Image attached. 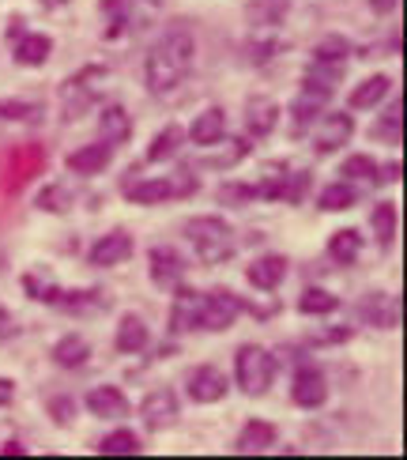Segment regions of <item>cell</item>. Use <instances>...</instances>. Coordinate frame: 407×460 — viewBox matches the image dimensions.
I'll use <instances>...</instances> for the list:
<instances>
[{
  "mask_svg": "<svg viewBox=\"0 0 407 460\" xmlns=\"http://www.w3.org/2000/svg\"><path fill=\"white\" fill-rule=\"evenodd\" d=\"M192 61H197V38H192L189 23H170L163 31V38L147 49V61H144V84L151 94H173L192 72Z\"/></svg>",
  "mask_w": 407,
  "mask_h": 460,
  "instance_id": "obj_1",
  "label": "cell"
},
{
  "mask_svg": "<svg viewBox=\"0 0 407 460\" xmlns=\"http://www.w3.org/2000/svg\"><path fill=\"white\" fill-rule=\"evenodd\" d=\"M185 238L197 249L200 264H226L238 253V238L234 226H230L223 216H192L185 223Z\"/></svg>",
  "mask_w": 407,
  "mask_h": 460,
  "instance_id": "obj_2",
  "label": "cell"
},
{
  "mask_svg": "<svg viewBox=\"0 0 407 460\" xmlns=\"http://www.w3.org/2000/svg\"><path fill=\"white\" fill-rule=\"evenodd\" d=\"M279 374V362L261 343H242L234 351V381L245 396H264Z\"/></svg>",
  "mask_w": 407,
  "mask_h": 460,
  "instance_id": "obj_3",
  "label": "cell"
},
{
  "mask_svg": "<svg viewBox=\"0 0 407 460\" xmlns=\"http://www.w3.org/2000/svg\"><path fill=\"white\" fill-rule=\"evenodd\" d=\"M102 80H106V68H80V72L68 75V80L61 84V91H57V102H61V113L68 121L84 118V113L99 102Z\"/></svg>",
  "mask_w": 407,
  "mask_h": 460,
  "instance_id": "obj_4",
  "label": "cell"
},
{
  "mask_svg": "<svg viewBox=\"0 0 407 460\" xmlns=\"http://www.w3.org/2000/svg\"><path fill=\"white\" fill-rule=\"evenodd\" d=\"M245 310L242 298L226 287H211V291L200 295V305H197V329H208V332H226L230 324L238 321V314Z\"/></svg>",
  "mask_w": 407,
  "mask_h": 460,
  "instance_id": "obj_5",
  "label": "cell"
},
{
  "mask_svg": "<svg viewBox=\"0 0 407 460\" xmlns=\"http://www.w3.org/2000/svg\"><path fill=\"white\" fill-rule=\"evenodd\" d=\"M140 419H144L147 430H170V427H178V419H181V400H178V393H173L170 385L151 389V393L140 400Z\"/></svg>",
  "mask_w": 407,
  "mask_h": 460,
  "instance_id": "obj_6",
  "label": "cell"
},
{
  "mask_svg": "<svg viewBox=\"0 0 407 460\" xmlns=\"http://www.w3.org/2000/svg\"><path fill=\"white\" fill-rule=\"evenodd\" d=\"M355 137V118L347 110H324L317 118V137H314V151L317 155H332V151L347 147Z\"/></svg>",
  "mask_w": 407,
  "mask_h": 460,
  "instance_id": "obj_7",
  "label": "cell"
},
{
  "mask_svg": "<svg viewBox=\"0 0 407 460\" xmlns=\"http://www.w3.org/2000/svg\"><path fill=\"white\" fill-rule=\"evenodd\" d=\"M226 393H230V381L219 367H211V362L189 370V377H185V396L192 400V404H219Z\"/></svg>",
  "mask_w": 407,
  "mask_h": 460,
  "instance_id": "obj_8",
  "label": "cell"
},
{
  "mask_svg": "<svg viewBox=\"0 0 407 460\" xmlns=\"http://www.w3.org/2000/svg\"><path fill=\"white\" fill-rule=\"evenodd\" d=\"M249 151H253V144H249L245 137H223L219 140H211L200 147V166H211V170H230V166H238L242 159H249Z\"/></svg>",
  "mask_w": 407,
  "mask_h": 460,
  "instance_id": "obj_9",
  "label": "cell"
},
{
  "mask_svg": "<svg viewBox=\"0 0 407 460\" xmlns=\"http://www.w3.org/2000/svg\"><path fill=\"white\" fill-rule=\"evenodd\" d=\"M132 249H136V242L128 230H106V234L87 249V261L94 268H113V264H125L132 257Z\"/></svg>",
  "mask_w": 407,
  "mask_h": 460,
  "instance_id": "obj_10",
  "label": "cell"
},
{
  "mask_svg": "<svg viewBox=\"0 0 407 460\" xmlns=\"http://www.w3.org/2000/svg\"><path fill=\"white\" fill-rule=\"evenodd\" d=\"M290 400H295L298 408H321L328 400V377L321 367H302L295 370V385H290Z\"/></svg>",
  "mask_w": 407,
  "mask_h": 460,
  "instance_id": "obj_11",
  "label": "cell"
},
{
  "mask_svg": "<svg viewBox=\"0 0 407 460\" xmlns=\"http://www.w3.org/2000/svg\"><path fill=\"white\" fill-rule=\"evenodd\" d=\"M358 317L374 329H400V298L385 295V291H370L358 302Z\"/></svg>",
  "mask_w": 407,
  "mask_h": 460,
  "instance_id": "obj_12",
  "label": "cell"
},
{
  "mask_svg": "<svg viewBox=\"0 0 407 460\" xmlns=\"http://www.w3.org/2000/svg\"><path fill=\"white\" fill-rule=\"evenodd\" d=\"M279 442V430L276 423H268V419H249L242 427V434L234 438V453L242 456H261V453H271Z\"/></svg>",
  "mask_w": 407,
  "mask_h": 460,
  "instance_id": "obj_13",
  "label": "cell"
},
{
  "mask_svg": "<svg viewBox=\"0 0 407 460\" xmlns=\"http://www.w3.org/2000/svg\"><path fill=\"white\" fill-rule=\"evenodd\" d=\"M287 272H290V261L283 257V253H268V257H257L253 264L245 268V279L257 287V291H279L283 287V279H287Z\"/></svg>",
  "mask_w": 407,
  "mask_h": 460,
  "instance_id": "obj_14",
  "label": "cell"
},
{
  "mask_svg": "<svg viewBox=\"0 0 407 460\" xmlns=\"http://www.w3.org/2000/svg\"><path fill=\"white\" fill-rule=\"evenodd\" d=\"M113 163V144L106 140H94L80 151H72L68 155V170L72 174H80V178H94V174H102V170Z\"/></svg>",
  "mask_w": 407,
  "mask_h": 460,
  "instance_id": "obj_15",
  "label": "cell"
},
{
  "mask_svg": "<svg viewBox=\"0 0 407 460\" xmlns=\"http://www.w3.org/2000/svg\"><path fill=\"white\" fill-rule=\"evenodd\" d=\"M49 53H53V38L49 34H38V31L19 34L15 46H12V57H15L19 68H42L49 61Z\"/></svg>",
  "mask_w": 407,
  "mask_h": 460,
  "instance_id": "obj_16",
  "label": "cell"
},
{
  "mask_svg": "<svg viewBox=\"0 0 407 460\" xmlns=\"http://www.w3.org/2000/svg\"><path fill=\"white\" fill-rule=\"evenodd\" d=\"M276 125H279V106L271 102L268 94H253V99L245 102V128H249V137L264 140V137L276 132Z\"/></svg>",
  "mask_w": 407,
  "mask_h": 460,
  "instance_id": "obj_17",
  "label": "cell"
},
{
  "mask_svg": "<svg viewBox=\"0 0 407 460\" xmlns=\"http://www.w3.org/2000/svg\"><path fill=\"white\" fill-rule=\"evenodd\" d=\"M147 264H151V279L159 287H178V279L185 276V261L173 245H155L147 253Z\"/></svg>",
  "mask_w": 407,
  "mask_h": 460,
  "instance_id": "obj_18",
  "label": "cell"
},
{
  "mask_svg": "<svg viewBox=\"0 0 407 460\" xmlns=\"http://www.w3.org/2000/svg\"><path fill=\"white\" fill-rule=\"evenodd\" d=\"M87 411L91 415H99V419H121V415H128V396L118 389V385H94L91 393H87Z\"/></svg>",
  "mask_w": 407,
  "mask_h": 460,
  "instance_id": "obj_19",
  "label": "cell"
},
{
  "mask_svg": "<svg viewBox=\"0 0 407 460\" xmlns=\"http://www.w3.org/2000/svg\"><path fill=\"white\" fill-rule=\"evenodd\" d=\"M223 132H226V110H223V106H208L204 113H197V121L185 128V140H192L197 147H204V144H211V140H219Z\"/></svg>",
  "mask_w": 407,
  "mask_h": 460,
  "instance_id": "obj_20",
  "label": "cell"
},
{
  "mask_svg": "<svg viewBox=\"0 0 407 460\" xmlns=\"http://www.w3.org/2000/svg\"><path fill=\"white\" fill-rule=\"evenodd\" d=\"M185 147V125L170 121L166 128H159V137L151 140V147L144 151V163H166V159H178V151Z\"/></svg>",
  "mask_w": 407,
  "mask_h": 460,
  "instance_id": "obj_21",
  "label": "cell"
},
{
  "mask_svg": "<svg viewBox=\"0 0 407 460\" xmlns=\"http://www.w3.org/2000/svg\"><path fill=\"white\" fill-rule=\"evenodd\" d=\"M125 197L132 200V204H166V200H173L178 193H173V181L170 178H144V181H128L125 185Z\"/></svg>",
  "mask_w": 407,
  "mask_h": 460,
  "instance_id": "obj_22",
  "label": "cell"
},
{
  "mask_svg": "<svg viewBox=\"0 0 407 460\" xmlns=\"http://www.w3.org/2000/svg\"><path fill=\"white\" fill-rule=\"evenodd\" d=\"M151 343V332H147V324L136 317V314H125L118 321V336H113V348H118L121 355H136V351H144Z\"/></svg>",
  "mask_w": 407,
  "mask_h": 460,
  "instance_id": "obj_23",
  "label": "cell"
},
{
  "mask_svg": "<svg viewBox=\"0 0 407 460\" xmlns=\"http://www.w3.org/2000/svg\"><path fill=\"white\" fill-rule=\"evenodd\" d=\"M290 4H295V0H249V4H245V19L257 31H271V27H279L283 19H287Z\"/></svg>",
  "mask_w": 407,
  "mask_h": 460,
  "instance_id": "obj_24",
  "label": "cell"
},
{
  "mask_svg": "<svg viewBox=\"0 0 407 460\" xmlns=\"http://www.w3.org/2000/svg\"><path fill=\"white\" fill-rule=\"evenodd\" d=\"M197 305H200V291L181 287V291L173 295V305H170V332H192L197 329Z\"/></svg>",
  "mask_w": 407,
  "mask_h": 460,
  "instance_id": "obj_25",
  "label": "cell"
},
{
  "mask_svg": "<svg viewBox=\"0 0 407 460\" xmlns=\"http://www.w3.org/2000/svg\"><path fill=\"white\" fill-rule=\"evenodd\" d=\"M132 137V118H128V110L125 106H106L102 113H99V140H106V144H125Z\"/></svg>",
  "mask_w": 407,
  "mask_h": 460,
  "instance_id": "obj_26",
  "label": "cell"
},
{
  "mask_svg": "<svg viewBox=\"0 0 407 460\" xmlns=\"http://www.w3.org/2000/svg\"><path fill=\"white\" fill-rule=\"evenodd\" d=\"M87 358H91V343H87L84 336L68 332V336H61V340L53 343V362H57L61 370H80Z\"/></svg>",
  "mask_w": 407,
  "mask_h": 460,
  "instance_id": "obj_27",
  "label": "cell"
},
{
  "mask_svg": "<svg viewBox=\"0 0 407 460\" xmlns=\"http://www.w3.org/2000/svg\"><path fill=\"white\" fill-rule=\"evenodd\" d=\"M389 91H393V80H389V75H381V72H377V75H370V80H362L351 94H347V110H370V106H377Z\"/></svg>",
  "mask_w": 407,
  "mask_h": 460,
  "instance_id": "obj_28",
  "label": "cell"
},
{
  "mask_svg": "<svg viewBox=\"0 0 407 460\" xmlns=\"http://www.w3.org/2000/svg\"><path fill=\"white\" fill-rule=\"evenodd\" d=\"M324 110H328V102L314 99V94H302V99H295V106H290V121H295V125H290V137H295V140L305 137V132L317 125V118Z\"/></svg>",
  "mask_w": 407,
  "mask_h": 460,
  "instance_id": "obj_29",
  "label": "cell"
},
{
  "mask_svg": "<svg viewBox=\"0 0 407 460\" xmlns=\"http://www.w3.org/2000/svg\"><path fill=\"white\" fill-rule=\"evenodd\" d=\"M358 253H362V234L358 230L343 226V230H336V234L328 238V257H332L336 264H355Z\"/></svg>",
  "mask_w": 407,
  "mask_h": 460,
  "instance_id": "obj_30",
  "label": "cell"
},
{
  "mask_svg": "<svg viewBox=\"0 0 407 460\" xmlns=\"http://www.w3.org/2000/svg\"><path fill=\"white\" fill-rule=\"evenodd\" d=\"M396 223H400V216H396V204H393V200L374 204L370 226H374V234H377V245H381V249H393V242H396Z\"/></svg>",
  "mask_w": 407,
  "mask_h": 460,
  "instance_id": "obj_31",
  "label": "cell"
},
{
  "mask_svg": "<svg viewBox=\"0 0 407 460\" xmlns=\"http://www.w3.org/2000/svg\"><path fill=\"white\" fill-rule=\"evenodd\" d=\"M317 200H321V212H347V208L358 204V193L351 181H328Z\"/></svg>",
  "mask_w": 407,
  "mask_h": 460,
  "instance_id": "obj_32",
  "label": "cell"
},
{
  "mask_svg": "<svg viewBox=\"0 0 407 460\" xmlns=\"http://www.w3.org/2000/svg\"><path fill=\"white\" fill-rule=\"evenodd\" d=\"M99 453L102 456H136V453H144V442L136 430H113L99 442Z\"/></svg>",
  "mask_w": 407,
  "mask_h": 460,
  "instance_id": "obj_33",
  "label": "cell"
},
{
  "mask_svg": "<svg viewBox=\"0 0 407 460\" xmlns=\"http://www.w3.org/2000/svg\"><path fill=\"white\" fill-rule=\"evenodd\" d=\"M336 310H340V298L321 291V287H309V291L298 298V314H305V317H328Z\"/></svg>",
  "mask_w": 407,
  "mask_h": 460,
  "instance_id": "obj_34",
  "label": "cell"
},
{
  "mask_svg": "<svg viewBox=\"0 0 407 460\" xmlns=\"http://www.w3.org/2000/svg\"><path fill=\"white\" fill-rule=\"evenodd\" d=\"M351 53L355 49H351V42H347L343 34H324L321 42L314 46V61H336V65H343Z\"/></svg>",
  "mask_w": 407,
  "mask_h": 460,
  "instance_id": "obj_35",
  "label": "cell"
},
{
  "mask_svg": "<svg viewBox=\"0 0 407 460\" xmlns=\"http://www.w3.org/2000/svg\"><path fill=\"white\" fill-rule=\"evenodd\" d=\"M340 174H343V181H377V163L358 151V155H347L343 159Z\"/></svg>",
  "mask_w": 407,
  "mask_h": 460,
  "instance_id": "obj_36",
  "label": "cell"
},
{
  "mask_svg": "<svg viewBox=\"0 0 407 460\" xmlns=\"http://www.w3.org/2000/svg\"><path fill=\"white\" fill-rule=\"evenodd\" d=\"M0 118H4V121H31V125H38V121H42V106H38V102H23V99H4V102H0Z\"/></svg>",
  "mask_w": 407,
  "mask_h": 460,
  "instance_id": "obj_37",
  "label": "cell"
},
{
  "mask_svg": "<svg viewBox=\"0 0 407 460\" xmlns=\"http://www.w3.org/2000/svg\"><path fill=\"white\" fill-rule=\"evenodd\" d=\"M400 125H403V99L396 94V99H393V110L377 121L374 137H377V140H389V144H400Z\"/></svg>",
  "mask_w": 407,
  "mask_h": 460,
  "instance_id": "obj_38",
  "label": "cell"
},
{
  "mask_svg": "<svg viewBox=\"0 0 407 460\" xmlns=\"http://www.w3.org/2000/svg\"><path fill=\"white\" fill-rule=\"evenodd\" d=\"M253 200H257V189L249 181H226V185H219V204H226V208H245Z\"/></svg>",
  "mask_w": 407,
  "mask_h": 460,
  "instance_id": "obj_39",
  "label": "cell"
},
{
  "mask_svg": "<svg viewBox=\"0 0 407 460\" xmlns=\"http://www.w3.org/2000/svg\"><path fill=\"white\" fill-rule=\"evenodd\" d=\"M309 170H295V174H283V193H279V200H287V204H302V197L309 193Z\"/></svg>",
  "mask_w": 407,
  "mask_h": 460,
  "instance_id": "obj_40",
  "label": "cell"
},
{
  "mask_svg": "<svg viewBox=\"0 0 407 460\" xmlns=\"http://www.w3.org/2000/svg\"><path fill=\"white\" fill-rule=\"evenodd\" d=\"M34 204L42 208V212H65V208H68V193H65L61 185H49V189H42V193H38Z\"/></svg>",
  "mask_w": 407,
  "mask_h": 460,
  "instance_id": "obj_41",
  "label": "cell"
},
{
  "mask_svg": "<svg viewBox=\"0 0 407 460\" xmlns=\"http://www.w3.org/2000/svg\"><path fill=\"white\" fill-rule=\"evenodd\" d=\"M170 181H173V193H178V200L181 197H192V193H197V174H192V170L185 166V170H178V174H170Z\"/></svg>",
  "mask_w": 407,
  "mask_h": 460,
  "instance_id": "obj_42",
  "label": "cell"
},
{
  "mask_svg": "<svg viewBox=\"0 0 407 460\" xmlns=\"http://www.w3.org/2000/svg\"><path fill=\"white\" fill-rule=\"evenodd\" d=\"M257 197L261 200H279V193H283V174H271V178H261L257 185Z\"/></svg>",
  "mask_w": 407,
  "mask_h": 460,
  "instance_id": "obj_43",
  "label": "cell"
},
{
  "mask_svg": "<svg viewBox=\"0 0 407 460\" xmlns=\"http://www.w3.org/2000/svg\"><path fill=\"white\" fill-rule=\"evenodd\" d=\"M12 336H19V324H15V317L4 310V305H0V343L12 340Z\"/></svg>",
  "mask_w": 407,
  "mask_h": 460,
  "instance_id": "obj_44",
  "label": "cell"
},
{
  "mask_svg": "<svg viewBox=\"0 0 407 460\" xmlns=\"http://www.w3.org/2000/svg\"><path fill=\"white\" fill-rule=\"evenodd\" d=\"M49 415L57 419V423H72V404L61 396V400H49Z\"/></svg>",
  "mask_w": 407,
  "mask_h": 460,
  "instance_id": "obj_45",
  "label": "cell"
},
{
  "mask_svg": "<svg viewBox=\"0 0 407 460\" xmlns=\"http://www.w3.org/2000/svg\"><path fill=\"white\" fill-rule=\"evenodd\" d=\"M366 4H370V12L374 15H381V19H389L396 8H400V0H366Z\"/></svg>",
  "mask_w": 407,
  "mask_h": 460,
  "instance_id": "obj_46",
  "label": "cell"
},
{
  "mask_svg": "<svg viewBox=\"0 0 407 460\" xmlns=\"http://www.w3.org/2000/svg\"><path fill=\"white\" fill-rule=\"evenodd\" d=\"M12 400H15V385H12L8 377H0V408H8Z\"/></svg>",
  "mask_w": 407,
  "mask_h": 460,
  "instance_id": "obj_47",
  "label": "cell"
},
{
  "mask_svg": "<svg viewBox=\"0 0 407 460\" xmlns=\"http://www.w3.org/2000/svg\"><path fill=\"white\" fill-rule=\"evenodd\" d=\"M377 181H400V159L389 163V166H381L377 170Z\"/></svg>",
  "mask_w": 407,
  "mask_h": 460,
  "instance_id": "obj_48",
  "label": "cell"
},
{
  "mask_svg": "<svg viewBox=\"0 0 407 460\" xmlns=\"http://www.w3.org/2000/svg\"><path fill=\"white\" fill-rule=\"evenodd\" d=\"M343 340H351V329H336V332H321L317 343H343Z\"/></svg>",
  "mask_w": 407,
  "mask_h": 460,
  "instance_id": "obj_49",
  "label": "cell"
},
{
  "mask_svg": "<svg viewBox=\"0 0 407 460\" xmlns=\"http://www.w3.org/2000/svg\"><path fill=\"white\" fill-rule=\"evenodd\" d=\"M0 453H4V456H27V446H19V442H4V446H0Z\"/></svg>",
  "mask_w": 407,
  "mask_h": 460,
  "instance_id": "obj_50",
  "label": "cell"
},
{
  "mask_svg": "<svg viewBox=\"0 0 407 460\" xmlns=\"http://www.w3.org/2000/svg\"><path fill=\"white\" fill-rule=\"evenodd\" d=\"M38 4H42V8H65L68 0H38Z\"/></svg>",
  "mask_w": 407,
  "mask_h": 460,
  "instance_id": "obj_51",
  "label": "cell"
},
{
  "mask_svg": "<svg viewBox=\"0 0 407 460\" xmlns=\"http://www.w3.org/2000/svg\"><path fill=\"white\" fill-rule=\"evenodd\" d=\"M144 4H151V8H159V4H166V0H144Z\"/></svg>",
  "mask_w": 407,
  "mask_h": 460,
  "instance_id": "obj_52",
  "label": "cell"
}]
</instances>
